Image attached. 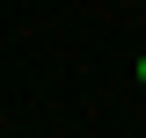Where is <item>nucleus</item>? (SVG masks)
I'll return each instance as SVG.
<instances>
[{"label":"nucleus","mask_w":146,"mask_h":138,"mask_svg":"<svg viewBox=\"0 0 146 138\" xmlns=\"http://www.w3.org/2000/svg\"><path fill=\"white\" fill-rule=\"evenodd\" d=\"M139 80H146V58H139Z\"/></svg>","instance_id":"nucleus-1"}]
</instances>
